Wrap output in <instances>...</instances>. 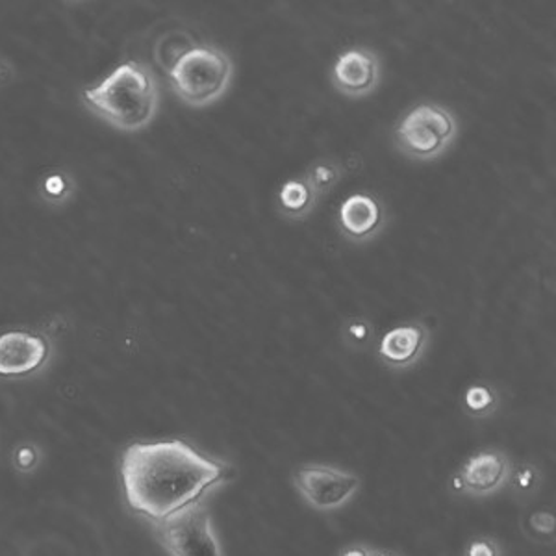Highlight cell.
Wrapping results in <instances>:
<instances>
[{
  "label": "cell",
  "instance_id": "1",
  "mask_svg": "<svg viewBox=\"0 0 556 556\" xmlns=\"http://www.w3.org/2000/svg\"><path fill=\"white\" fill-rule=\"evenodd\" d=\"M121 479L134 513L159 523L225 484L228 466L206 458L184 440L132 443L121 456Z\"/></svg>",
  "mask_w": 556,
  "mask_h": 556
},
{
  "label": "cell",
  "instance_id": "2",
  "mask_svg": "<svg viewBox=\"0 0 556 556\" xmlns=\"http://www.w3.org/2000/svg\"><path fill=\"white\" fill-rule=\"evenodd\" d=\"M83 99L117 130L139 132L159 114V83L146 65L127 62L96 88L86 89Z\"/></svg>",
  "mask_w": 556,
  "mask_h": 556
},
{
  "label": "cell",
  "instance_id": "3",
  "mask_svg": "<svg viewBox=\"0 0 556 556\" xmlns=\"http://www.w3.org/2000/svg\"><path fill=\"white\" fill-rule=\"evenodd\" d=\"M167 76L180 101L191 108H206L227 93L235 78V64L222 49L197 45Z\"/></svg>",
  "mask_w": 556,
  "mask_h": 556
},
{
  "label": "cell",
  "instance_id": "4",
  "mask_svg": "<svg viewBox=\"0 0 556 556\" xmlns=\"http://www.w3.org/2000/svg\"><path fill=\"white\" fill-rule=\"evenodd\" d=\"M456 136L458 121L455 114L437 102L412 108L395 128L399 151L419 162L440 159L443 152L450 151Z\"/></svg>",
  "mask_w": 556,
  "mask_h": 556
},
{
  "label": "cell",
  "instance_id": "5",
  "mask_svg": "<svg viewBox=\"0 0 556 556\" xmlns=\"http://www.w3.org/2000/svg\"><path fill=\"white\" fill-rule=\"evenodd\" d=\"M160 544L172 556H223L212 516L203 500L184 506L164 521H159Z\"/></svg>",
  "mask_w": 556,
  "mask_h": 556
},
{
  "label": "cell",
  "instance_id": "6",
  "mask_svg": "<svg viewBox=\"0 0 556 556\" xmlns=\"http://www.w3.org/2000/svg\"><path fill=\"white\" fill-rule=\"evenodd\" d=\"M293 482L304 501L323 513L342 508L361 490V479L356 475L321 464L299 468Z\"/></svg>",
  "mask_w": 556,
  "mask_h": 556
},
{
  "label": "cell",
  "instance_id": "7",
  "mask_svg": "<svg viewBox=\"0 0 556 556\" xmlns=\"http://www.w3.org/2000/svg\"><path fill=\"white\" fill-rule=\"evenodd\" d=\"M332 84L349 99H364L379 88L380 60L367 47H353L342 52L332 65Z\"/></svg>",
  "mask_w": 556,
  "mask_h": 556
},
{
  "label": "cell",
  "instance_id": "8",
  "mask_svg": "<svg viewBox=\"0 0 556 556\" xmlns=\"http://www.w3.org/2000/svg\"><path fill=\"white\" fill-rule=\"evenodd\" d=\"M51 345L43 336L26 330H8L0 334V375L23 377L38 371L49 361Z\"/></svg>",
  "mask_w": 556,
  "mask_h": 556
},
{
  "label": "cell",
  "instance_id": "9",
  "mask_svg": "<svg viewBox=\"0 0 556 556\" xmlns=\"http://www.w3.org/2000/svg\"><path fill=\"white\" fill-rule=\"evenodd\" d=\"M338 223L348 240L356 243L374 240L386 225L384 206L375 195L353 193L340 206Z\"/></svg>",
  "mask_w": 556,
  "mask_h": 556
},
{
  "label": "cell",
  "instance_id": "10",
  "mask_svg": "<svg viewBox=\"0 0 556 556\" xmlns=\"http://www.w3.org/2000/svg\"><path fill=\"white\" fill-rule=\"evenodd\" d=\"M510 462L500 451H482L460 469V488L473 495H488L505 486L510 479Z\"/></svg>",
  "mask_w": 556,
  "mask_h": 556
},
{
  "label": "cell",
  "instance_id": "11",
  "mask_svg": "<svg viewBox=\"0 0 556 556\" xmlns=\"http://www.w3.org/2000/svg\"><path fill=\"white\" fill-rule=\"evenodd\" d=\"M427 343H429V330L421 323L399 325L395 329L388 330L384 338L380 340V361L393 369H406L424 356Z\"/></svg>",
  "mask_w": 556,
  "mask_h": 556
},
{
  "label": "cell",
  "instance_id": "12",
  "mask_svg": "<svg viewBox=\"0 0 556 556\" xmlns=\"http://www.w3.org/2000/svg\"><path fill=\"white\" fill-rule=\"evenodd\" d=\"M317 199L319 195L306 178H291L282 184V188L278 191L280 212L290 219L308 217L316 208Z\"/></svg>",
  "mask_w": 556,
  "mask_h": 556
},
{
  "label": "cell",
  "instance_id": "13",
  "mask_svg": "<svg viewBox=\"0 0 556 556\" xmlns=\"http://www.w3.org/2000/svg\"><path fill=\"white\" fill-rule=\"evenodd\" d=\"M197 45L190 38V34L169 33L159 39V43L154 47V58L159 62L160 67L165 70L169 75L173 67L177 65L180 58L186 56L191 49H195Z\"/></svg>",
  "mask_w": 556,
  "mask_h": 556
},
{
  "label": "cell",
  "instance_id": "14",
  "mask_svg": "<svg viewBox=\"0 0 556 556\" xmlns=\"http://www.w3.org/2000/svg\"><path fill=\"white\" fill-rule=\"evenodd\" d=\"M73 191H75L73 182L64 172L47 173L39 182V195H41L45 203L54 204V206L67 203L71 195H73Z\"/></svg>",
  "mask_w": 556,
  "mask_h": 556
},
{
  "label": "cell",
  "instance_id": "15",
  "mask_svg": "<svg viewBox=\"0 0 556 556\" xmlns=\"http://www.w3.org/2000/svg\"><path fill=\"white\" fill-rule=\"evenodd\" d=\"M495 406H497V395L488 386H471L464 395V408L473 417L490 416L495 410Z\"/></svg>",
  "mask_w": 556,
  "mask_h": 556
},
{
  "label": "cell",
  "instance_id": "16",
  "mask_svg": "<svg viewBox=\"0 0 556 556\" xmlns=\"http://www.w3.org/2000/svg\"><path fill=\"white\" fill-rule=\"evenodd\" d=\"M340 175H342L340 167L332 164V162H317V164L312 167L311 173L304 178L311 182L317 195H323V193H327L330 188H334V184L340 180Z\"/></svg>",
  "mask_w": 556,
  "mask_h": 556
},
{
  "label": "cell",
  "instance_id": "17",
  "mask_svg": "<svg viewBox=\"0 0 556 556\" xmlns=\"http://www.w3.org/2000/svg\"><path fill=\"white\" fill-rule=\"evenodd\" d=\"M513 475V471H510ZM513 484L514 492L521 495V497H531L532 493H536L540 486V473L536 468L532 466H523L518 471H514L513 479H508Z\"/></svg>",
  "mask_w": 556,
  "mask_h": 556
},
{
  "label": "cell",
  "instance_id": "18",
  "mask_svg": "<svg viewBox=\"0 0 556 556\" xmlns=\"http://www.w3.org/2000/svg\"><path fill=\"white\" fill-rule=\"evenodd\" d=\"M345 338H348L349 342L354 343V345H362L369 338H374V327L369 323L364 321V319H353L345 327Z\"/></svg>",
  "mask_w": 556,
  "mask_h": 556
},
{
  "label": "cell",
  "instance_id": "19",
  "mask_svg": "<svg viewBox=\"0 0 556 556\" xmlns=\"http://www.w3.org/2000/svg\"><path fill=\"white\" fill-rule=\"evenodd\" d=\"M466 556H501L500 545L490 538H479L469 544Z\"/></svg>",
  "mask_w": 556,
  "mask_h": 556
},
{
  "label": "cell",
  "instance_id": "20",
  "mask_svg": "<svg viewBox=\"0 0 556 556\" xmlns=\"http://www.w3.org/2000/svg\"><path fill=\"white\" fill-rule=\"evenodd\" d=\"M532 529L542 534H553L555 532V516L549 513H538L531 518Z\"/></svg>",
  "mask_w": 556,
  "mask_h": 556
},
{
  "label": "cell",
  "instance_id": "21",
  "mask_svg": "<svg viewBox=\"0 0 556 556\" xmlns=\"http://www.w3.org/2000/svg\"><path fill=\"white\" fill-rule=\"evenodd\" d=\"M36 460H38V453L30 445H26V447H21L17 451V456H15V462H17V466L23 471H30V469L36 466Z\"/></svg>",
  "mask_w": 556,
  "mask_h": 556
},
{
  "label": "cell",
  "instance_id": "22",
  "mask_svg": "<svg viewBox=\"0 0 556 556\" xmlns=\"http://www.w3.org/2000/svg\"><path fill=\"white\" fill-rule=\"evenodd\" d=\"M371 555V551L366 549V547H362V545H354V547H349V549L343 551L342 556H369Z\"/></svg>",
  "mask_w": 556,
  "mask_h": 556
},
{
  "label": "cell",
  "instance_id": "23",
  "mask_svg": "<svg viewBox=\"0 0 556 556\" xmlns=\"http://www.w3.org/2000/svg\"><path fill=\"white\" fill-rule=\"evenodd\" d=\"M10 78H12V70L0 62V86L10 83Z\"/></svg>",
  "mask_w": 556,
  "mask_h": 556
},
{
  "label": "cell",
  "instance_id": "24",
  "mask_svg": "<svg viewBox=\"0 0 556 556\" xmlns=\"http://www.w3.org/2000/svg\"><path fill=\"white\" fill-rule=\"evenodd\" d=\"M369 556H397L395 553H390V551H371V555Z\"/></svg>",
  "mask_w": 556,
  "mask_h": 556
}]
</instances>
